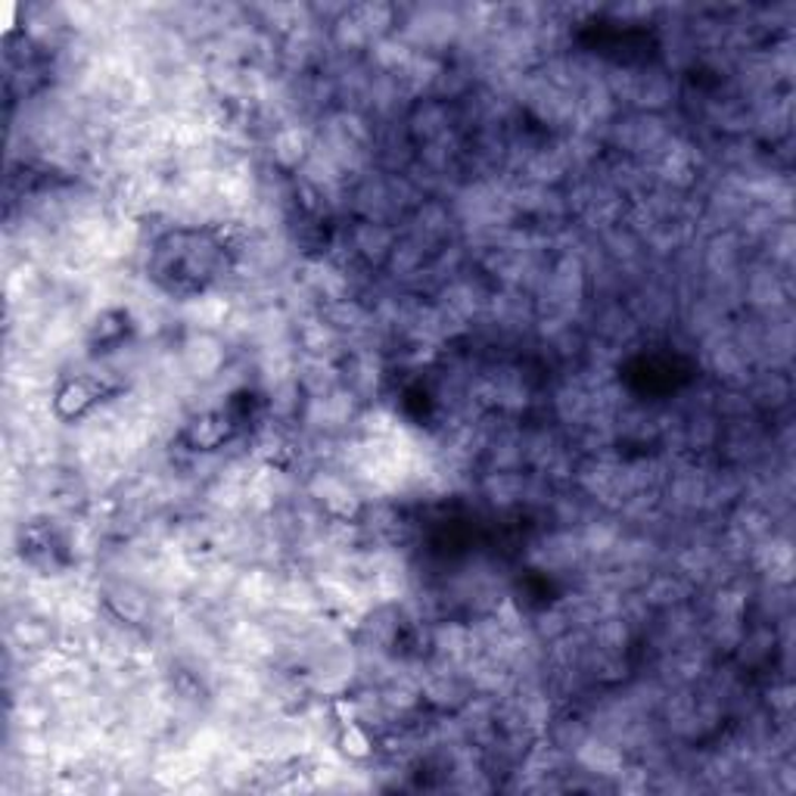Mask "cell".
I'll return each mask as SVG.
<instances>
[{"label":"cell","instance_id":"2","mask_svg":"<svg viewBox=\"0 0 796 796\" xmlns=\"http://www.w3.org/2000/svg\"><path fill=\"white\" fill-rule=\"evenodd\" d=\"M336 750L346 756L348 763H371L376 756V737L371 735V728L364 721H352V725H343L336 731Z\"/></svg>","mask_w":796,"mask_h":796},{"label":"cell","instance_id":"1","mask_svg":"<svg viewBox=\"0 0 796 796\" xmlns=\"http://www.w3.org/2000/svg\"><path fill=\"white\" fill-rule=\"evenodd\" d=\"M346 240L348 246H352V253H355L364 265L383 268L386 258H390L392 246L399 240V230H395L390 222H367V218H361V222L352 225Z\"/></svg>","mask_w":796,"mask_h":796}]
</instances>
